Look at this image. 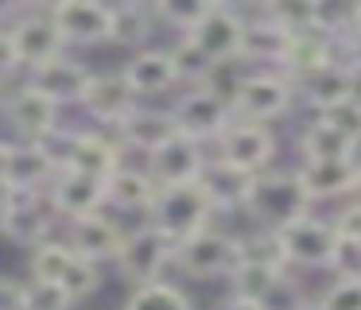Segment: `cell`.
Returning a JSON list of instances; mask_svg holds the SVG:
<instances>
[{"instance_id":"6da1fadb","label":"cell","mask_w":361,"mask_h":310,"mask_svg":"<svg viewBox=\"0 0 361 310\" xmlns=\"http://www.w3.org/2000/svg\"><path fill=\"white\" fill-rule=\"evenodd\" d=\"M311 194H307L299 170H264L257 178H245L237 186V206L260 225V229H272V232H283L291 229L295 221L311 217Z\"/></svg>"},{"instance_id":"7a4b0ae2","label":"cell","mask_w":361,"mask_h":310,"mask_svg":"<svg viewBox=\"0 0 361 310\" xmlns=\"http://www.w3.org/2000/svg\"><path fill=\"white\" fill-rule=\"evenodd\" d=\"M218 206H221V194H218V186H210L206 178L202 182H187V186H159L156 206H152V213H148V225L164 229L167 237L179 244V240L210 229V217Z\"/></svg>"},{"instance_id":"3957f363","label":"cell","mask_w":361,"mask_h":310,"mask_svg":"<svg viewBox=\"0 0 361 310\" xmlns=\"http://www.w3.org/2000/svg\"><path fill=\"white\" fill-rule=\"evenodd\" d=\"M272 159H276V136H272L268 124L237 120L233 128L218 140V170L233 175L237 182L272 170V167H268Z\"/></svg>"},{"instance_id":"277c9868","label":"cell","mask_w":361,"mask_h":310,"mask_svg":"<svg viewBox=\"0 0 361 310\" xmlns=\"http://www.w3.org/2000/svg\"><path fill=\"white\" fill-rule=\"evenodd\" d=\"M47 147L55 151V159L63 163V170H82L109 182L125 163H121V144L109 140L105 132H66L59 128L47 140Z\"/></svg>"},{"instance_id":"5b68a950","label":"cell","mask_w":361,"mask_h":310,"mask_svg":"<svg viewBox=\"0 0 361 310\" xmlns=\"http://www.w3.org/2000/svg\"><path fill=\"white\" fill-rule=\"evenodd\" d=\"M237 264H241V237H229L221 229H202L175 244V268L190 279H229Z\"/></svg>"},{"instance_id":"8992f818","label":"cell","mask_w":361,"mask_h":310,"mask_svg":"<svg viewBox=\"0 0 361 310\" xmlns=\"http://www.w3.org/2000/svg\"><path fill=\"white\" fill-rule=\"evenodd\" d=\"M175 264V240L167 237L164 229L144 221L140 229H133L125 237V248L117 256V271L121 279H128L133 287H144V283H156L164 279V271Z\"/></svg>"},{"instance_id":"52a82bcc","label":"cell","mask_w":361,"mask_h":310,"mask_svg":"<svg viewBox=\"0 0 361 310\" xmlns=\"http://www.w3.org/2000/svg\"><path fill=\"white\" fill-rule=\"evenodd\" d=\"M295 78L283 74V70H257V74L245 78L241 93L233 97V113L237 120L249 124H268L276 116H283L295 101Z\"/></svg>"},{"instance_id":"ba28073f","label":"cell","mask_w":361,"mask_h":310,"mask_svg":"<svg viewBox=\"0 0 361 310\" xmlns=\"http://www.w3.org/2000/svg\"><path fill=\"white\" fill-rule=\"evenodd\" d=\"M4 27H8V39H12V51H16L20 66L39 70V66H47V62L63 58L66 39H63V31H59V23L51 20L47 8H43V12L39 8L16 12Z\"/></svg>"},{"instance_id":"9c48e42d","label":"cell","mask_w":361,"mask_h":310,"mask_svg":"<svg viewBox=\"0 0 361 310\" xmlns=\"http://www.w3.org/2000/svg\"><path fill=\"white\" fill-rule=\"evenodd\" d=\"M175 124L187 140L195 144H210V140H221L229 128L237 124V113L226 97L210 89H187L179 101H175Z\"/></svg>"},{"instance_id":"30bf717a","label":"cell","mask_w":361,"mask_h":310,"mask_svg":"<svg viewBox=\"0 0 361 310\" xmlns=\"http://www.w3.org/2000/svg\"><path fill=\"white\" fill-rule=\"evenodd\" d=\"M51 213L55 209H51V202H43V194H0V232L32 252L51 240V225H55Z\"/></svg>"},{"instance_id":"8fae6325","label":"cell","mask_w":361,"mask_h":310,"mask_svg":"<svg viewBox=\"0 0 361 310\" xmlns=\"http://www.w3.org/2000/svg\"><path fill=\"white\" fill-rule=\"evenodd\" d=\"M245 27H249V20L241 16V8L214 0L210 16H206V20L198 23L187 39L210 62H237V58H241V43H245Z\"/></svg>"},{"instance_id":"7c38bea8","label":"cell","mask_w":361,"mask_h":310,"mask_svg":"<svg viewBox=\"0 0 361 310\" xmlns=\"http://www.w3.org/2000/svg\"><path fill=\"white\" fill-rule=\"evenodd\" d=\"M47 12L59 23L66 43L94 46V43L113 39V4H97V0H59Z\"/></svg>"},{"instance_id":"4fadbf2b","label":"cell","mask_w":361,"mask_h":310,"mask_svg":"<svg viewBox=\"0 0 361 310\" xmlns=\"http://www.w3.org/2000/svg\"><path fill=\"white\" fill-rule=\"evenodd\" d=\"M283 248H288V260L295 268H330L338 248V229L334 217H303L291 229L280 232Z\"/></svg>"},{"instance_id":"5bb4252c","label":"cell","mask_w":361,"mask_h":310,"mask_svg":"<svg viewBox=\"0 0 361 310\" xmlns=\"http://www.w3.org/2000/svg\"><path fill=\"white\" fill-rule=\"evenodd\" d=\"M4 116L24 136V144H47L59 132V105L51 97H43L35 85H20L4 105Z\"/></svg>"},{"instance_id":"9a60e30c","label":"cell","mask_w":361,"mask_h":310,"mask_svg":"<svg viewBox=\"0 0 361 310\" xmlns=\"http://www.w3.org/2000/svg\"><path fill=\"white\" fill-rule=\"evenodd\" d=\"M47 202L55 213L78 221V217L102 213V206H109V190H105V178L82 175V170H59V178L47 190Z\"/></svg>"},{"instance_id":"2e32d148","label":"cell","mask_w":361,"mask_h":310,"mask_svg":"<svg viewBox=\"0 0 361 310\" xmlns=\"http://www.w3.org/2000/svg\"><path fill=\"white\" fill-rule=\"evenodd\" d=\"M63 163L47 144H12L8 155V190L12 194H43L59 178Z\"/></svg>"},{"instance_id":"e0dca14e","label":"cell","mask_w":361,"mask_h":310,"mask_svg":"<svg viewBox=\"0 0 361 310\" xmlns=\"http://www.w3.org/2000/svg\"><path fill=\"white\" fill-rule=\"evenodd\" d=\"M86 108L97 124H109L113 132L136 113V89L128 85V78L121 70H105V74H94V85L86 93Z\"/></svg>"},{"instance_id":"ac0fdd59","label":"cell","mask_w":361,"mask_h":310,"mask_svg":"<svg viewBox=\"0 0 361 310\" xmlns=\"http://www.w3.org/2000/svg\"><path fill=\"white\" fill-rule=\"evenodd\" d=\"M27 85H35V89H39L43 97H51L55 105H86V93H90V85H94V74H90L82 62H74V58L63 54V58L32 70V82Z\"/></svg>"},{"instance_id":"d6986e66","label":"cell","mask_w":361,"mask_h":310,"mask_svg":"<svg viewBox=\"0 0 361 310\" xmlns=\"http://www.w3.org/2000/svg\"><path fill=\"white\" fill-rule=\"evenodd\" d=\"M148 175L159 186H187V182H202L206 178V151L202 144L179 136L175 144H167L164 151H156L148 159Z\"/></svg>"},{"instance_id":"ffe728a7","label":"cell","mask_w":361,"mask_h":310,"mask_svg":"<svg viewBox=\"0 0 361 310\" xmlns=\"http://www.w3.org/2000/svg\"><path fill=\"white\" fill-rule=\"evenodd\" d=\"M295 89L314 113H330V108L345 105V101L361 97L357 93V74H353L345 62H334V66L319 70V74H307V78H295Z\"/></svg>"},{"instance_id":"44dd1931","label":"cell","mask_w":361,"mask_h":310,"mask_svg":"<svg viewBox=\"0 0 361 310\" xmlns=\"http://www.w3.org/2000/svg\"><path fill=\"white\" fill-rule=\"evenodd\" d=\"M117 136L125 147H136V151H144L152 159V155L164 151L167 144H175L183 132H179V124H175L171 108H167V113L164 108H136V113L117 128Z\"/></svg>"},{"instance_id":"7402d4cb","label":"cell","mask_w":361,"mask_h":310,"mask_svg":"<svg viewBox=\"0 0 361 310\" xmlns=\"http://www.w3.org/2000/svg\"><path fill=\"white\" fill-rule=\"evenodd\" d=\"M125 237L128 232H121V225L105 213H90V217L71 221V248L82 260H94V264H102V260L117 264L121 248H125Z\"/></svg>"},{"instance_id":"603a6c76","label":"cell","mask_w":361,"mask_h":310,"mask_svg":"<svg viewBox=\"0 0 361 310\" xmlns=\"http://www.w3.org/2000/svg\"><path fill=\"white\" fill-rule=\"evenodd\" d=\"M121 74L128 78V85L136 89V97H156V93H167L171 85H179V70H175L171 51L164 46H144L133 58L121 66Z\"/></svg>"},{"instance_id":"cb8c5ba5","label":"cell","mask_w":361,"mask_h":310,"mask_svg":"<svg viewBox=\"0 0 361 310\" xmlns=\"http://www.w3.org/2000/svg\"><path fill=\"white\" fill-rule=\"evenodd\" d=\"M291 46H295V35L288 27H280L276 20L257 12V20H249L245 27V43H241V62H264V66H280L288 70Z\"/></svg>"},{"instance_id":"d4e9b609","label":"cell","mask_w":361,"mask_h":310,"mask_svg":"<svg viewBox=\"0 0 361 310\" xmlns=\"http://www.w3.org/2000/svg\"><path fill=\"white\" fill-rule=\"evenodd\" d=\"M299 178H303L307 194L314 202L326 198H342V194L357 190V175H361V159H334V163H299Z\"/></svg>"},{"instance_id":"484cf974","label":"cell","mask_w":361,"mask_h":310,"mask_svg":"<svg viewBox=\"0 0 361 310\" xmlns=\"http://www.w3.org/2000/svg\"><path fill=\"white\" fill-rule=\"evenodd\" d=\"M334 62H342V39L311 27V31H303V35H295V46H291V58H288V70H283V74L307 78V74H319V70L334 66Z\"/></svg>"},{"instance_id":"4316f807","label":"cell","mask_w":361,"mask_h":310,"mask_svg":"<svg viewBox=\"0 0 361 310\" xmlns=\"http://www.w3.org/2000/svg\"><path fill=\"white\" fill-rule=\"evenodd\" d=\"M105 190H109V206L113 209H125V213H152L156 194H159V182L148 175V170L121 167L117 175L105 182Z\"/></svg>"},{"instance_id":"83f0119b","label":"cell","mask_w":361,"mask_h":310,"mask_svg":"<svg viewBox=\"0 0 361 310\" xmlns=\"http://www.w3.org/2000/svg\"><path fill=\"white\" fill-rule=\"evenodd\" d=\"M299 151L303 163H334V159H357V144L345 132H338L330 120L314 116L299 136Z\"/></svg>"},{"instance_id":"f1b7e54d","label":"cell","mask_w":361,"mask_h":310,"mask_svg":"<svg viewBox=\"0 0 361 310\" xmlns=\"http://www.w3.org/2000/svg\"><path fill=\"white\" fill-rule=\"evenodd\" d=\"M156 31V8L152 4H113V43L140 46Z\"/></svg>"},{"instance_id":"f546056e","label":"cell","mask_w":361,"mask_h":310,"mask_svg":"<svg viewBox=\"0 0 361 310\" xmlns=\"http://www.w3.org/2000/svg\"><path fill=\"white\" fill-rule=\"evenodd\" d=\"M288 271L280 268H260V264H237L233 275H229V294L237 299H252V302H264L268 294L280 287V279Z\"/></svg>"},{"instance_id":"4dcf8cb0","label":"cell","mask_w":361,"mask_h":310,"mask_svg":"<svg viewBox=\"0 0 361 310\" xmlns=\"http://www.w3.org/2000/svg\"><path fill=\"white\" fill-rule=\"evenodd\" d=\"M125 310H195V302L183 287L156 279V283L133 287V294L125 299Z\"/></svg>"},{"instance_id":"1f68e13d","label":"cell","mask_w":361,"mask_h":310,"mask_svg":"<svg viewBox=\"0 0 361 310\" xmlns=\"http://www.w3.org/2000/svg\"><path fill=\"white\" fill-rule=\"evenodd\" d=\"M241 264H260V268H280V271L291 268L283 237L272 229H257L249 237H241Z\"/></svg>"},{"instance_id":"d6a6232c","label":"cell","mask_w":361,"mask_h":310,"mask_svg":"<svg viewBox=\"0 0 361 310\" xmlns=\"http://www.w3.org/2000/svg\"><path fill=\"white\" fill-rule=\"evenodd\" d=\"M152 8H156L159 23H167L171 31H179V39H187L190 31L210 16L214 0H159V4H152Z\"/></svg>"},{"instance_id":"836d02e7","label":"cell","mask_w":361,"mask_h":310,"mask_svg":"<svg viewBox=\"0 0 361 310\" xmlns=\"http://www.w3.org/2000/svg\"><path fill=\"white\" fill-rule=\"evenodd\" d=\"M78 260L71 244L63 240H47L32 252V279H43V283H63V275L71 271V264Z\"/></svg>"},{"instance_id":"e575fe53","label":"cell","mask_w":361,"mask_h":310,"mask_svg":"<svg viewBox=\"0 0 361 310\" xmlns=\"http://www.w3.org/2000/svg\"><path fill=\"white\" fill-rule=\"evenodd\" d=\"M171 58H175V70H179V82H190V89H202L210 70L218 66V62L206 58L190 39H179V43L171 46Z\"/></svg>"},{"instance_id":"d590c367","label":"cell","mask_w":361,"mask_h":310,"mask_svg":"<svg viewBox=\"0 0 361 310\" xmlns=\"http://www.w3.org/2000/svg\"><path fill=\"white\" fill-rule=\"evenodd\" d=\"M74 294L63 283H43V279H27L24 291V310H71Z\"/></svg>"},{"instance_id":"8d00e7d4","label":"cell","mask_w":361,"mask_h":310,"mask_svg":"<svg viewBox=\"0 0 361 310\" xmlns=\"http://www.w3.org/2000/svg\"><path fill=\"white\" fill-rule=\"evenodd\" d=\"M260 16L276 20L280 27H288L291 35H303V31L314 27V4H264Z\"/></svg>"},{"instance_id":"74e56055","label":"cell","mask_w":361,"mask_h":310,"mask_svg":"<svg viewBox=\"0 0 361 310\" xmlns=\"http://www.w3.org/2000/svg\"><path fill=\"white\" fill-rule=\"evenodd\" d=\"M63 287L74 294V302H78V299H86V294H94L97 287H102V271H97L94 260H82L78 256V260L71 264V271L63 275Z\"/></svg>"},{"instance_id":"f35d334b","label":"cell","mask_w":361,"mask_h":310,"mask_svg":"<svg viewBox=\"0 0 361 310\" xmlns=\"http://www.w3.org/2000/svg\"><path fill=\"white\" fill-rule=\"evenodd\" d=\"M260 306H264V310H307V306H311V299L303 294L299 279L283 275V279H280V287H276V291L268 294V299L260 302Z\"/></svg>"},{"instance_id":"ab89813d","label":"cell","mask_w":361,"mask_h":310,"mask_svg":"<svg viewBox=\"0 0 361 310\" xmlns=\"http://www.w3.org/2000/svg\"><path fill=\"white\" fill-rule=\"evenodd\" d=\"M330 271L338 279H361V240H345L338 237L334 260H330Z\"/></svg>"},{"instance_id":"60d3db41","label":"cell","mask_w":361,"mask_h":310,"mask_svg":"<svg viewBox=\"0 0 361 310\" xmlns=\"http://www.w3.org/2000/svg\"><path fill=\"white\" fill-rule=\"evenodd\" d=\"M322 120H330L338 132H345V136L361 147V97H353V101H345V105L322 113Z\"/></svg>"},{"instance_id":"b9f144b4","label":"cell","mask_w":361,"mask_h":310,"mask_svg":"<svg viewBox=\"0 0 361 310\" xmlns=\"http://www.w3.org/2000/svg\"><path fill=\"white\" fill-rule=\"evenodd\" d=\"M330 310H361V279H338L322 294Z\"/></svg>"},{"instance_id":"7bdbcfd3","label":"cell","mask_w":361,"mask_h":310,"mask_svg":"<svg viewBox=\"0 0 361 310\" xmlns=\"http://www.w3.org/2000/svg\"><path fill=\"white\" fill-rule=\"evenodd\" d=\"M334 229H338V237H345V240H361V202L357 198L334 213Z\"/></svg>"},{"instance_id":"ee69618b","label":"cell","mask_w":361,"mask_h":310,"mask_svg":"<svg viewBox=\"0 0 361 310\" xmlns=\"http://www.w3.org/2000/svg\"><path fill=\"white\" fill-rule=\"evenodd\" d=\"M24 291H27V283H20L12 275H0V310H24Z\"/></svg>"},{"instance_id":"f6af8a7d","label":"cell","mask_w":361,"mask_h":310,"mask_svg":"<svg viewBox=\"0 0 361 310\" xmlns=\"http://www.w3.org/2000/svg\"><path fill=\"white\" fill-rule=\"evenodd\" d=\"M16 70H20V58H16V51H12L8 27H0V82H4V78H12Z\"/></svg>"},{"instance_id":"bcb514c9","label":"cell","mask_w":361,"mask_h":310,"mask_svg":"<svg viewBox=\"0 0 361 310\" xmlns=\"http://www.w3.org/2000/svg\"><path fill=\"white\" fill-rule=\"evenodd\" d=\"M342 62L361 78V31H350V35L342 39Z\"/></svg>"},{"instance_id":"7dc6e473","label":"cell","mask_w":361,"mask_h":310,"mask_svg":"<svg viewBox=\"0 0 361 310\" xmlns=\"http://www.w3.org/2000/svg\"><path fill=\"white\" fill-rule=\"evenodd\" d=\"M214 310H264L260 302H252V299H237V294H229V299H221Z\"/></svg>"},{"instance_id":"c3c4849f","label":"cell","mask_w":361,"mask_h":310,"mask_svg":"<svg viewBox=\"0 0 361 310\" xmlns=\"http://www.w3.org/2000/svg\"><path fill=\"white\" fill-rule=\"evenodd\" d=\"M8 155H12V144L0 140V194L8 190Z\"/></svg>"},{"instance_id":"681fc988","label":"cell","mask_w":361,"mask_h":310,"mask_svg":"<svg viewBox=\"0 0 361 310\" xmlns=\"http://www.w3.org/2000/svg\"><path fill=\"white\" fill-rule=\"evenodd\" d=\"M353 31H361V4H353Z\"/></svg>"},{"instance_id":"f907efd6","label":"cell","mask_w":361,"mask_h":310,"mask_svg":"<svg viewBox=\"0 0 361 310\" xmlns=\"http://www.w3.org/2000/svg\"><path fill=\"white\" fill-rule=\"evenodd\" d=\"M307 310H330V306H326V302H322V299H314V302H311V306H307Z\"/></svg>"},{"instance_id":"816d5d0a","label":"cell","mask_w":361,"mask_h":310,"mask_svg":"<svg viewBox=\"0 0 361 310\" xmlns=\"http://www.w3.org/2000/svg\"><path fill=\"white\" fill-rule=\"evenodd\" d=\"M353 198H357V202H361V175H357V190H353Z\"/></svg>"}]
</instances>
